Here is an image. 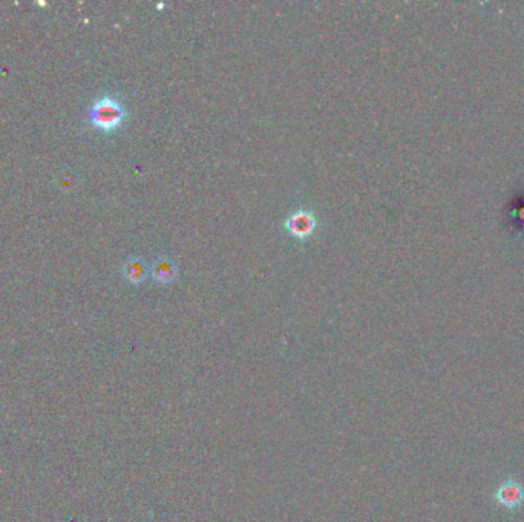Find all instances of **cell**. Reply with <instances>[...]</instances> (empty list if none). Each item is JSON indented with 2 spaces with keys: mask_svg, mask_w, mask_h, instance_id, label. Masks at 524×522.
I'll return each instance as SVG.
<instances>
[{
  "mask_svg": "<svg viewBox=\"0 0 524 522\" xmlns=\"http://www.w3.org/2000/svg\"><path fill=\"white\" fill-rule=\"evenodd\" d=\"M126 109L115 97L104 95L94 102L88 112V118L95 129L102 132H114L126 119Z\"/></svg>",
  "mask_w": 524,
  "mask_h": 522,
  "instance_id": "6da1fadb",
  "label": "cell"
},
{
  "mask_svg": "<svg viewBox=\"0 0 524 522\" xmlns=\"http://www.w3.org/2000/svg\"><path fill=\"white\" fill-rule=\"evenodd\" d=\"M316 227H317V220L315 213H311V211L303 210V209L294 210L286 221V229L288 231V235L299 239V241H303V239H307L313 235Z\"/></svg>",
  "mask_w": 524,
  "mask_h": 522,
  "instance_id": "7a4b0ae2",
  "label": "cell"
},
{
  "mask_svg": "<svg viewBox=\"0 0 524 522\" xmlns=\"http://www.w3.org/2000/svg\"><path fill=\"white\" fill-rule=\"evenodd\" d=\"M495 498H497L500 505L506 507L509 510L518 509L524 501V489L520 483L509 479V481L500 485Z\"/></svg>",
  "mask_w": 524,
  "mask_h": 522,
  "instance_id": "3957f363",
  "label": "cell"
},
{
  "mask_svg": "<svg viewBox=\"0 0 524 522\" xmlns=\"http://www.w3.org/2000/svg\"><path fill=\"white\" fill-rule=\"evenodd\" d=\"M151 273L153 280H157L158 284H171L178 276V265L175 264L174 259L161 256L153 262Z\"/></svg>",
  "mask_w": 524,
  "mask_h": 522,
  "instance_id": "277c9868",
  "label": "cell"
},
{
  "mask_svg": "<svg viewBox=\"0 0 524 522\" xmlns=\"http://www.w3.org/2000/svg\"><path fill=\"white\" fill-rule=\"evenodd\" d=\"M123 278L132 285H138L141 282H144L149 274V267L143 258H129L124 262L122 268Z\"/></svg>",
  "mask_w": 524,
  "mask_h": 522,
  "instance_id": "5b68a950",
  "label": "cell"
},
{
  "mask_svg": "<svg viewBox=\"0 0 524 522\" xmlns=\"http://www.w3.org/2000/svg\"><path fill=\"white\" fill-rule=\"evenodd\" d=\"M515 210H516V213H518V215H516V216H515L516 222H521V224H524V206L516 207Z\"/></svg>",
  "mask_w": 524,
  "mask_h": 522,
  "instance_id": "8992f818",
  "label": "cell"
}]
</instances>
